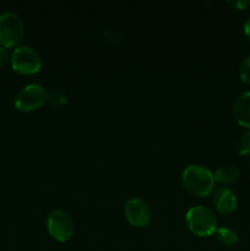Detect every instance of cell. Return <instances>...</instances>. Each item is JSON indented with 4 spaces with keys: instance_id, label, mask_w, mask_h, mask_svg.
Wrapping results in <instances>:
<instances>
[{
    "instance_id": "obj_1",
    "label": "cell",
    "mask_w": 250,
    "mask_h": 251,
    "mask_svg": "<svg viewBox=\"0 0 250 251\" xmlns=\"http://www.w3.org/2000/svg\"><path fill=\"white\" fill-rule=\"evenodd\" d=\"M181 181L188 193L195 196H207L215 186V176L210 169L200 164H190L181 174Z\"/></svg>"
},
{
    "instance_id": "obj_2",
    "label": "cell",
    "mask_w": 250,
    "mask_h": 251,
    "mask_svg": "<svg viewBox=\"0 0 250 251\" xmlns=\"http://www.w3.org/2000/svg\"><path fill=\"white\" fill-rule=\"evenodd\" d=\"M186 225L198 237H210L217 229V218L213 211L206 206H195L186 212Z\"/></svg>"
},
{
    "instance_id": "obj_3",
    "label": "cell",
    "mask_w": 250,
    "mask_h": 251,
    "mask_svg": "<svg viewBox=\"0 0 250 251\" xmlns=\"http://www.w3.org/2000/svg\"><path fill=\"white\" fill-rule=\"evenodd\" d=\"M25 26L21 17L12 11H5L0 15V44L4 48H12L22 41Z\"/></svg>"
},
{
    "instance_id": "obj_4",
    "label": "cell",
    "mask_w": 250,
    "mask_h": 251,
    "mask_svg": "<svg viewBox=\"0 0 250 251\" xmlns=\"http://www.w3.org/2000/svg\"><path fill=\"white\" fill-rule=\"evenodd\" d=\"M11 68L22 75H33L42 68V58L36 49L27 46L16 47L11 54Z\"/></svg>"
},
{
    "instance_id": "obj_5",
    "label": "cell",
    "mask_w": 250,
    "mask_h": 251,
    "mask_svg": "<svg viewBox=\"0 0 250 251\" xmlns=\"http://www.w3.org/2000/svg\"><path fill=\"white\" fill-rule=\"evenodd\" d=\"M47 230L53 239L65 243L73 238L75 225L69 213L63 210H54L47 218Z\"/></svg>"
},
{
    "instance_id": "obj_6",
    "label": "cell",
    "mask_w": 250,
    "mask_h": 251,
    "mask_svg": "<svg viewBox=\"0 0 250 251\" xmlns=\"http://www.w3.org/2000/svg\"><path fill=\"white\" fill-rule=\"evenodd\" d=\"M47 98L48 95L44 87L37 83H29L16 93L14 105L20 112H32L41 108L46 103Z\"/></svg>"
},
{
    "instance_id": "obj_7",
    "label": "cell",
    "mask_w": 250,
    "mask_h": 251,
    "mask_svg": "<svg viewBox=\"0 0 250 251\" xmlns=\"http://www.w3.org/2000/svg\"><path fill=\"white\" fill-rule=\"evenodd\" d=\"M124 215L134 227H146L151 222L152 211L149 203L137 198L129 199L124 206Z\"/></svg>"
},
{
    "instance_id": "obj_8",
    "label": "cell",
    "mask_w": 250,
    "mask_h": 251,
    "mask_svg": "<svg viewBox=\"0 0 250 251\" xmlns=\"http://www.w3.org/2000/svg\"><path fill=\"white\" fill-rule=\"evenodd\" d=\"M212 202L216 210L221 215L228 216L235 211V207H237V196H235V194L230 189L220 188L213 194Z\"/></svg>"
},
{
    "instance_id": "obj_9",
    "label": "cell",
    "mask_w": 250,
    "mask_h": 251,
    "mask_svg": "<svg viewBox=\"0 0 250 251\" xmlns=\"http://www.w3.org/2000/svg\"><path fill=\"white\" fill-rule=\"evenodd\" d=\"M233 113L238 124L250 130V92L238 96L233 107Z\"/></svg>"
},
{
    "instance_id": "obj_10",
    "label": "cell",
    "mask_w": 250,
    "mask_h": 251,
    "mask_svg": "<svg viewBox=\"0 0 250 251\" xmlns=\"http://www.w3.org/2000/svg\"><path fill=\"white\" fill-rule=\"evenodd\" d=\"M239 169L235 168L234 166H225L218 168L215 172V181H218L221 184H233L239 179Z\"/></svg>"
},
{
    "instance_id": "obj_11",
    "label": "cell",
    "mask_w": 250,
    "mask_h": 251,
    "mask_svg": "<svg viewBox=\"0 0 250 251\" xmlns=\"http://www.w3.org/2000/svg\"><path fill=\"white\" fill-rule=\"evenodd\" d=\"M216 240L223 247H234L238 243L239 238L238 234L230 228H217L215 232Z\"/></svg>"
},
{
    "instance_id": "obj_12",
    "label": "cell",
    "mask_w": 250,
    "mask_h": 251,
    "mask_svg": "<svg viewBox=\"0 0 250 251\" xmlns=\"http://www.w3.org/2000/svg\"><path fill=\"white\" fill-rule=\"evenodd\" d=\"M235 149H237L238 154H240V156L250 154V130H247V131L240 135L237 145H235Z\"/></svg>"
},
{
    "instance_id": "obj_13",
    "label": "cell",
    "mask_w": 250,
    "mask_h": 251,
    "mask_svg": "<svg viewBox=\"0 0 250 251\" xmlns=\"http://www.w3.org/2000/svg\"><path fill=\"white\" fill-rule=\"evenodd\" d=\"M239 77L244 83L250 85V55L245 56L239 66Z\"/></svg>"
},
{
    "instance_id": "obj_14",
    "label": "cell",
    "mask_w": 250,
    "mask_h": 251,
    "mask_svg": "<svg viewBox=\"0 0 250 251\" xmlns=\"http://www.w3.org/2000/svg\"><path fill=\"white\" fill-rule=\"evenodd\" d=\"M227 4L229 5V6L234 7L235 10H240V11H243V10H245L247 7L250 6L249 0H234V1H227Z\"/></svg>"
},
{
    "instance_id": "obj_15",
    "label": "cell",
    "mask_w": 250,
    "mask_h": 251,
    "mask_svg": "<svg viewBox=\"0 0 250 251\" xmlns=\"http://www.w3.org/2000/svg\"><path fill=\"white\" fill-rule=\"evenodd\" d=\"M7 59H9V54H7L6 48L0 47V68H2L7 63Z\"/></svg>"
},
{
    "instance_id": "obj_16",
    "label": "cell",
    "mask_w": 250,
    "mask_h": 251,
    "mask_svg": "<svg viewBox=\"0 0 250 251\" xmlns=\"http://www.w3.org/2000/svg\"><path fill=\"white\" fill-rule=\"evenodd\" d=\"M243 31H244V34L247 36V38L250 39V17L245 21L244 26H243Z\"/></svg>"
}]
</instances>
